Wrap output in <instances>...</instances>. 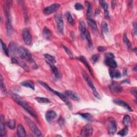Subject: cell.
Wrapping results in <instances>:
<instances>
[{
	"mask_svg": "<svg viewBox=\"0 0 137 137\" xmlns=\"http://www.w3.org/2000/svg\"><path fill=\"white\" fill-rule=\"evenodd\" d=\"M105 63L111 68H116L117 66V63L114 59H106Z\"/></svg>",
	"mask_w": 137,
	"mask_h": 137,
	"instance_id": "7402d4cb",
	"label": "cell"
},
{
	"mask_svg": "<svg viewBox=\"0 0 137 137\" xmlns=\"http://www.w3.org/2000/svg\"><path fill=\"white\" fill-rule=\"evenodd\" d=\"M9 49H10V52L11 53V54H14L16 52V45L14 43V42H11L9 45Z\"/></svg>",
	"mask_w": 137,
	"mask_h": 137,
	"instance_id": "74e56055",
	"label": "cell"
},
{
	"mask_svg": "<svg viewBox=\"0 0 137 137\" xmlns=\"http://www.w3.org/2000/svg\"><path fill=\"white\" fill-rule=\"evenodd\" d=\"M115 56L111 53H107L106 54V59H114Z\"/></svg>",
	"mask_w": 137,
	"mask_h": 137,
	"instance_id": "f6af8a7d",
	"label": "cell"
},
{
	"mask_svg": "<svg viewBox=\"0 0 137 137\" xmlns=\"http://www.w3.org/2000/svg\"><path fill=\"white\" fill-rule=\"evenodd\" d=\"M92 15V6H91L90 4L88 3L87 5V18H91Z\"/></svg>",
	"mask_w": 137,
	"mask_h": 137,
	"instance_id": "60d3db41",
	"label": "cell"
},
{
	"mask_svg": "<svg viewBox=\"0 0 137 137\" xmlns=\"http://www.w3.org/2000/svg\"><path fill=\"white\" fill-rule=\"evenodd\" d=\"M131 92L133 93V94H134V95L136 97V89H132V90H131Z\"/></svg>",
	"mask_w": 137,
	"mask_h": 137,
	"instance_id": "c3c4849f",
	"label": "cell"
},
{
	"mask_svg": "<svg viewBox=\"0 0 137 137\" xmlns=\"http://www.w3.org/2000/svg\"><path fill=\"white\" fill-rule=\"evenodd\" d=\"M110 87L111 90L115 93H121L122 91V87L117 83L113 82Z\"/></svg>",
	"mask_w": 137,
	"mask_h": 137,
	"instance_id": "d6986e66",
	"label": "cell"
},
{
	"mask_svg": "<svg viewBox=\"0 0 137 137\" xmlns=\"http://www.w3.org/2000/svg\"><path fill=\"white\" fill-rule=\"evenodd\" d=\"M65 95L68 97L70 98L71 99L75 101H80V98L79 96L74 92L72 90H66L65 92Z\"/></svg>",
	"mask_w": 137,
	"mask_h": 137,
	"instance_id": "4fadbf2b",
	"label": "cell"
},
{
	"mask_svg": "<svg viewBox=\"0 0 137 137\" xmlns=\"http://www.w3.org/2000/svg\"><path fill=\"white\" fill-rule=\"evenodd\" d=\"M22 38L26 45H30L32 42V37L27 28H24L22 33Z\"/></svg>",
	"mask_w": 137,
	"mask_h": 137,
	"instance_id": "8fae6325",
	"label": "cell"
},
{
	"mask_svg": "<svg viewBox=\"0 0 137 137\" xmlns=\"http://www.w3.org/2000/svg\"><path fill=\"white\" fill-rule=\"evenodd\" d=\"M136 22L134 23V27H133V35L134 36H136Z\"/></svg>",
	"mask_w": 137,
	"mask_h": 137,
	"instance_id": "bcb514c9",
	"label": "cell"
},
{
	"mask_svg": "<svg viewBox=\"0 0 137 137\" xmlns=\"http://www.w3.org/2000/svg\"><path fill=\"white\" fill-rule=\"evenodd\" d=\"M11 5L10 1L7 2L5 7L4 8V13L6 17V28L8 36L11 35L13 32V26H12V20H11V16L10 13L9 9Z\"/></svg>",
	"mask_w": 137,
	"mask_h": 137,
	"instance_id": "3957f363",
	"label": "cell"
},
{
	"mask_svg": "<svg viewBox=\"0 0 137 137\" xmlns=\"http://www.w3.org/2000/svg\"><path fill=\"white\" fill-rule=\"evenodd\" d=\"M100 3L104 10L105 12V16L106 19L109 18V10H108V3L105 1H100Z\"/></svg>",
	"mask_w": 137,
	"mask_h": 137,
	"instance_id": "ac0fdd59",
	"label": "cell"
},
{
	"mask_svg": "<svg viewBox=\"0 0 137 137\" xmlns=\"http://www.w3.org/2000/svg\"><path fill=\"white\" fill-rule=\"evenodd\" d=\"M12 62L14 63H16V64H18V65H19L21 67L23 68L25 70H26L27 71H28V66L26 65V64L24 61H22V60H20L17 59L16 58H13V59H12Z\"/></svg>",
	"mask_w": 137,
	"mask_h": 137,
	"instance_id": "ffe728a7",
	"label": "cell"
},
{
	"mask_svg": "<svg viewBox=\"0 0 137 137\" xmlns=\"http://www.w3.org/2000/svg\"><path fill=\"white\" fill-rule=\"evenodd\" d=\"M128 127L125 126L124 128H123L121 131L118 132V134L122 136H123L126 135L128 134Z\"/></svg>",
	"mask_w": 137,
	"mask_h": 137,
	"instance_id": "ab89813d",
	"label": "cell"
},
{
	"mask_svg": "<svg viewBox=\"0 0 137 137\" xmlns=\"http://www.w3.org/2000/svg\"><path fill=\"white\" fill-rule=\"evenodd\" d=\"M36 100L40 104H49L50 103V100L46 98H41V97H38L36 98Z\"/></svg>",
	"mask_w": 137,
	"mask_h": 137,
	"instance_id": "836d02e7",
	"label": "cell"
},
{
	"mask_svg": "<svg viewBox=\"0 0 137 137\" xmlns=\"http://www.w3.org/2000/svg\"><path fill=\"white\" fill-rule=\"evenodd\" d=\"M1 46L3 50L4 51L5 54L7 56H9V54H10V51L9 50L8 47H7L6 44L3 42V41L2 40H1Z\"/></svg>",
	"mask_w": 137,
	"mask_h": 137,
	"instance_id": "8d00e7d4",
	"label": "cell"
},
{
	"mask_svg": "<svg viewBox=\"0 0 137 137\" xmlns=\"http://www.w3.org/2000/svg\"><path fill=\"white\" fill-rule=\"evenodd\" d=\"M38 83H39V84H41L45 89H47L48 90H49V91H50V92L53 93L56 95L58 96L59 98H60L65 103V104H66V105L68 107V108H69L70 109H72V104H71V103L70 101L69 100V99H68V98L65 94H62V93H61L60 92H58V91H56L55 90H54L51 87H50L49 86L48 84H47L46 83H44L43 82L38 81Z\"/></svg>",
	"mask_w": 137,
	"mask_h": 137,
	"instance_id": "7a4b0ae2",
	"label": "cell"
},
{
	"mask_svg": "<svg viewBox=\"0 0 137 137\" xmlns=\"http://www.w3.org/2000/svg\"><path fill=\"white\" fill-rule=\"evenodd\" d=\"M109 127L108 132L110 135H113L117 131V125L115 119L113 118H110L109 119Z\"/></svg>",
	"mask_w": 137,
	"mask_h": 137,
	"instance_id": "ba28073f",
	"label": "cell"
},
{
	"mask_svg": "<svg viewBox=\"0 0 137 137\" xmlns=\"http://www.w3.org/2000/svg\"><path fill=\"white\" fill-rule=\"evenodd\" d=\"M17 134L18 136L24 137L26 136V132L24 128L21 124H19L17 129Z\"/></svg>",
	"mask_w": 137,
	"mask_h": 137,
	"instance_id": "44dd1931",
	"label": "cell"
},
{
	"mask_svg": "<svg viewBox=\"0 0 137 137\" xmlns=\"http://www.w3.org/2000/svg\"><path fill=\"white\" fill-rule=\"evenodd\" d=\"M7 125L11 130H14L16 127V122L14 119H10L7 123Z\"/></svg>",
	"mask_w": 137,
	"mask_h": 137,
	"instance_id": "4dcf8cb0",
	"label": "cell"
},
{
	"mask_svg": "<svg viewBox=\"0 0 137 137\" xmlns=\"http://www.w3.org/2000/svg\"><path fill=\"white\" fill-rule=\"evenodd\" d=\"M45 58L46 59L48 60V62L52 63V64H54L56 63V59L55 58V57H54L53 56L48 54H44V55Z\"/></svg>",
	"mask_w": 137,
	"mask_h": 137,
	"instance_id": "1f68e13d",
	"label": "cell"
},
{
	"mask_svg": "<svg viewBox=\"0 0 137 137\" xmlns=\"http://www.w3.org/2000/svg\"><path fill=\"white\" fill-rule=\"evenodd\" d=\"M87 22L89 27H90L94 30H97V25L94 20L91 18H87Z\"/></svg>",
	"mask_w": 137,
	"mask_h": 137,
	"instance_id": "cb8c5ba5",
	"label": "cell"
},
{
	"mask_svg": "<svg viewBox=\"0 0 137 137\" xmlns=\"http://www.w3.org/2000/svg\"><path fill=\"white\" fill-rule=\"evenodd\" d=\"M93 133V128L89 124L85 125L82 130L81 135L82 136H90Z\"/></svg>",
	"mask_w": 137,
	"mask_h": 137,
	"instance_id": "30bf717a",
	"label": "cell"
},
{
	"mask_svg": "<svg viewBox=\"0 0 137 137\" xmlns=\"http://www.w3.org/2000/svg\"><path fill=\"white\" fill-rule=\"evenodd\" d=\"M47 63L49 65L50 68H51V70L53 73V74L54 75V76H55L56 78H59V71H58V68H57V67L52 63L48 62V61H46Z\"/></svg>",
	"mask_w": 137,
	"mask_h": 137,
	"instance_id": "d4e9b609",
	"label": "cell"
},
{
	"mask_svg": "<svg viewBox=\"0 0 137 137\" xmlns=\"http://www.w3.org/2000/svg\"><path fill=\"white\" fill-rule=\"evenodd\" d=\"M113 102L115 103V104H116L118 106H120L121 107H123V108H125V109H127L129 111H132V109L125 102H124L122 100H118V99L113 100Z\"/></svg>",
	"mask_w": 137,
	"mask_h": 137,
	"instance_id": "5bb4252c",
	"label": "cell"
},
{
	"mask_svg": "<svg viewBox=\"0 0 137 137\" xmlns=\"http://www.w3.org/2000/svg\"><path fill=\"white\" fill-rule=\"evenodd\" d=\"M78 59H79V60L80 61H81L87 67V68H88V70L90 72V74L92 75V76H93V71L92 68V67H91V66H90V64H89L88 62L87 61V60L85 59V57L83 56H81L79 57Z\"/></svg>",
	"mask_w": 137,
	"mask_h": 137,
	"instance_id": "2e32d148",
	"label": "cell"
},
{
	"mask_svg": "<svg viewBox=\"0 0 137 137\" xmlns=\"http://www.w3.org/2000/svg\"><path fill=\"white\" fill-rule=\"evenodd\" d=\"M78 115H80L87 121L91 122L93 120V117L92 115L89 113H78Z\"/></svg>",
	"mask_w": 137,
	"mask_h": 137,
	"instance_id": "484cf974",
	"label": "cell"
},
{
	"mask_svg": "<svg viewBox=\"0 0 137 137\" xmlns=\"http://www.w3.org/2000/svg\"><path fill=\"white\" fill-rule=\"evenodd\" d=\"M25 120L28 127L34 135H36L37 136H42L41 132L40 131V130L37 127V125L34 123V122L32 120H31L29 118L27 117H25Z\"/></svg>",
	"mask_w": 137,
	"mask_h": 137,
	"instance_id": "5b68a950",
	"label": "cell"
},
{
	"mask_svg": "<svg viewBox=\"0 0 137 137\" xmlns=\"http://www.w3.org/2000/svg\"><path fill=\"white\" fill-rule=\"evenodd\" d=\"M98 49L99 50V51L100 52H103V51H104L105 50V48L104 47H99Z\"/></svg>",
	"mask_w": 137,
	"mask_h": 137,
	"instance_id": "7dc6e473",
	"label": "cell"
},
{
	"mask_svg": "<svg viewBox=\"0 0 137 137\" xmlns=\"http://www.w3.org/2000/svg\"><path fill=\"white\" fill-rule=\"evenodd\" d=\"M63 48H64V49L65 50V51L66 52V53L67 54V55H68V56H69L70 58L71 59H73V56L72 53L70 51V50L69 49H68V48H67L66 46H64V45H63Z\"/></svg>",
	"mask_w": 137,
	"mask_h": 137,
	"instance_id": "7bdbcfd3",
	"label": "cell"
},
{
	"mask_svg": "<svg viewBox=\"0 0 137 137\" xmlns=\"http://www.w3.org/2000/svg\"><path fill=\"white\" fill-rule=\"evenodd\" d=\"M99 58H100V55L99 54H95L92 56V58H91V61H92V62L93 63H95L98 61Z\"/></svg>",
	"mask_w": 137,
	"mask_h": 137,
	"instance_id": "b9f144b4",
	"label": "cell"
},
{
	"mask_svg": "<svg viewBox=\"0 0 137 137\" xmlns=\"http://www.w3.org/2000/svg\"><path fill=\"white\" fill-rule=\"evenodd\" d=\"M7 135V130L5 129V124L4 121V117L3 115L0 117V135L4 136Z\"/></svg>",
	"mask_w": 137,
	"mask_h": 137,
	"instance_id": "7c38bea8",
	"label": "cell"
},
{
	"mask_svg": "<svg viewBox=\"0 0 137 137\" xmlns=\"http://www.w3.org/2000/svg\"><path fill=\"white\" fill-rule=\"evenodd\" d=\"M109 75L112 78H119L121 77V73L120 71L115 68H110L109 70Z\"/></svg>",
	"mask_w": 137,
	"mask_h": 137,
	"instance_id": "9a60e30c",
	"label": "cell"
},
{
	"mask_svg": "<svg viewBox=\"0 0 137 137\" xmlns=\"http://www.w3.org/2000/svg\"><path fill=\"white\" fill-rule=\"evenodd\" d=\"M17 53L21 59L26 60L29 62H34L32 58L31 54L27 49H26L24 47H19L17 49Z\"/></svg>",
	"mask_w": 137,
	"mask_h": 137,
	"instance_id": "277c9868",
	"label": "cell"
},
{
	"mask_svg": "<svg viewBox=\"0 0 137 137\" xmlns=\"http://www.w3.org/2000/svg\"><path fill=\"white\" fill-rule=\"evenodd\" d=\"M123 42L124 43L127 45V47L129 48L131 47V43L129 40L128 39V37L126 35V34H124V35L123 36Z\"/></svg>",
	"mask_w": 137,
	"mask_h": 137,
	"instance_id": "f35d334b",
	"label": "cell"
},
{
	"mask_svg": "<svg viewBox=\"0 0 137 137\" xmlns=\"http://www.w3.org/2000/svg\"><path fill=\"white\" fill-rule=\"evenodd\" d=\"M131 117L130 116L128 115L124 116L123 119V123H124V124L125 125V126H127V127L129 126V125L131 124Z\"/></svg>",
	"mask_w": 137,
	"mask_h": 137,
	"instance_id": "d6a6232c",
	"label": "cell"
},
{
	"mask_svg": "<svg viewBox=\"0 0 137 137\" xmlns=\"http://www.w3.org/2000/svg\"><path fill=\"white\" fill-rule=\"evenodd\" d=\"M11 95L17 104L24 110H25L30 115H31L34 118L38 119V116L36 112L31 107V106L26 101H25L18 94H16L15 93H11Z\"/></svg>",
	"mask_w": 137,
	"mask_h": 137,
	"instance_id": "6da1fadb",
	"label": "cell"
},
{
	"mask_svg": "<svg viewBox=\"0 0 137 137\" xmlns=\"http://www.w3.org/2000/svg\"><path fill=\"white\" fill-rule=\"evenodd\" d=\"M101 31L102 34H107L109 32L108 26L106 21H103L101 24Z\"/></svg>",
	"mask_w": 137,
	"mask_h": 137,
	"instance_id": "f546056e",
	"label": "cell"
},
{
	"mask_svg": "<svg viewBox=\"0 0 137 137\" xmlns=\"http://www.w3.org/2000/svg\"><path fill=\"white\" fill-rule=\"evenodd\" d=\"M57 117V113L53 110H48L45 113V118L48 122H50Z\"/></svg>",
	"mask_w": 137,
	"mask_h": 137,
	"instance_id": "e0dca14e",
	"label": "cell"
},
{
	"mask_svg": "<svg viewBox=\"0 0 137 137\" xmlns=\"http://www.w3.org/2000/svg\"><path fill=\"white\" fill-rule=\"evenodd\" d=\"M65 16H66V19L68 21V22H69V23L72 25H75V20L73 19V18H72L71 15L69 13L67 12L65 14Z\"/></svg>",
	"mask_w": 137,
	"mask_h": 137,
	"instance_id": "d590c367",
	"label": "cell"
},
{
	"mask_svg": "<svg viewBox=\"0 0 137 137\" xmlns=\"http://www.w3.org/2000/svg\"><path fill=\"white\" fill-rule=\"evenodd\" d=\"M79 31H80V32H81L82 36H83L84 35V34L85 33V32L87 31L85 24L83 21H80L79 25Z\"/></svg>",
	"mask_w": 137,
	"mask_h": 137,
	"instance_id": "4316f807",
	"label": "cell"
},
{
	"mask_svg": "<svg viewBox=\"0 0 137 137\" xmlns=\"http://www.w3.org/2000/svg\"><path fill=\"white\" fill-rule=\"evenodd\" d=\"M55 19L57 24V27H58V29L59 32L61 33H63V29H64V23L62 16L60 15L56 14L55 16Z\"/></svg>",
	"mask_w": 137,
	"mask_h": 137,
	"instance_id": "9c48e42d",
	"label": "cell"
},
{
	"mask_svg": "<svg viewBox=\"0 0 137 137\" xmlns=\"http://www.w3.org/2000/svg\"><path fill=\"white\" fill-rule=\"evenodd\" d=\"M0 83H1V89L2 92L4 94L6 95L7 94V90L5 86V85L3 83V77L2 75L1 76V78H0Z\"/></svg>",
	"mask_w": 137,
	"mask_h": 137,
	"instance_id": "e575fe53",
	"label": "cell"
},
{
	"mask_svg": "<svg viewBox=\"0 0 137 137\" xmlns=\"http://www.w3.org/2000/svg\"><path fill=\"white\" fill-rule=\"evenodd\" d=\"M83 77H84L85 80L86 81V83H87V84L88 85V86H89V87H90V88L92 89L94 95L96 98H97L98 99H101V96H100V95H99V94L98 92H97V90H96L95 86H94V84H93L92 82L91 81V80H90V79L89 78V76L87 75V73H86L84 72L83 73Z\"/></svg>",
	"mask_w": 137,
	"mask_h": 137,
	"instance_id": "8992f818",
	"label": "cell"
},
{
	"mask_svg": "<svg viewBox=\"0 0 137 137\" xmlns=\"http://www.w3.org/2000/svg\"><path fill=\"white\" fill-rule=\"evenodd\" d=\"M82 37L84 39H85L87 42H88V45L89 47H92V39H91V37H90V34L89 33V32L87 30L85 33L84 34V35L82 36Z\"/></svg>",
	"mask_w": 137,
	"mask_h": 137,
	"instance_id": "603a6c76",
	"label": "cell"
},
{
	"mask_svg": "<svg viewBox=\"0 0 137 137\" xmlns=\"http://www.w3.org/2000/svg\"><path fill=\"white\" fill-rule=\"evenodd\" d=\"M75 8L77 10H81L84 9V6L79 3H77L75 5Z\"/></svg>",
	"mask_w": 137,
	"mask_h": 137,
	"instance_id": "ee69618b",
	"label": "cell"
},
{
	"mask_svg": "<svg viewBox=\"0 0 137 137\" xmlns=\"http://www.w3.org/2000/svg\"><path fill=\"white\" fill-rule=\"evenodd\" d=\"M43 35L45 39H49L51 36H52V32L50 31L47 27H44L43 31Z\"/></svg>",
	"mask_w": 137,
	"mask_h": 137,
	"instance_id": "f1b7e54d",
	"label": "cell"
},
{
	"mask_svg": "<svg viewBox=\"0 0 137 137\" xmlns=\"http://www.w3.org/2000/svg\"><path fill=\"white\" fill-rule=\"evenodd\" d=\"M60 7V4L59 3H54L47 7H45L43 10V13L46 15H49L50 14H52L57 10H58L59 9Z\"/></svg>",
	"mask_w": 137,
	"mask_h": 137,
	"instance_id": "52a82bcc",
	"label": "cell"
},
{
	"mask_svg": "<svg viewBox=\"0 0 137 137\" xmlns=\"http://www.w3.org/2000/svg\"><path fill=\"white\" fill-rule=\"evenodd\" d=\"M21 85L24 86V87H28V88H31L32 90H34L35 89V87H34V85L33 83V82H32L31 81H24L23 82H22L21 84Z\"/></svg>",
	"mask_w": 137,
	"mask_h": 137,
	"instance_id": "83f0119b",
	"label": "cell"
}]
</instances>
